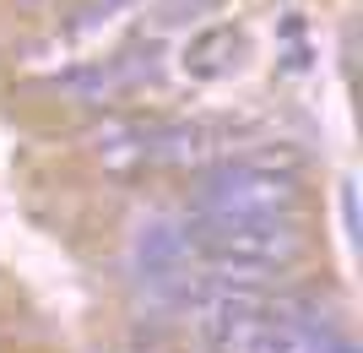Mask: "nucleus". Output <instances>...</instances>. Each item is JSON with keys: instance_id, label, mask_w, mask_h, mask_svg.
<instances>
[{"instance_id": "obj_1", "label": "nucleus", "mask_w": 363, "mask_h": 353, "mask_svg": "<svg viewBox=\"0 0 363 353\" xmlns=\"http://www.w3.org/2000/svg\"><path fill=\"white\" fill-rule=\"evenodd\" d=\"M196 266H244V272H282L303 256L298 217H196L184 223Z\"/></svg>"}, {"instance_id": "obj_2", "label": "nucleus", "mask_w": 363, "mask_h": 353, "mask_svg": "<svg viewBox=\"0 0 363 353\" xmlns=\"http://www.w3.org/2000/svg\"><path fill=\"white\" fill-rule=\"evenodd\" d=\"M303 185L288 174H260L244 163H217L196 190V217H298Z\"/></svg>"}, {"instance_id": "obj_3", "label": "nucleus", "mask_w": 363, "mask_h": 353, "mask_svg": "<svg viewBox=\"0 0 363 353\" xmlns=\"http://www.w3.org/2000/svg\"><path fill=\"white\" fill-rule=\"evenodd\" d=\"M152 44H157V38H141V44H130V49L104 55V60L76 65V71H65V77H55V92L82 98V104H114V98H125V92L152 71V55H147Z\"/></svg>"}, {"instance_id": "obj_4", "label": "nucleus", "mask_w": 363, "mask_h": 353, "mask_svg": "<svg viewBox=\"0 0 363 353\" xmlns=\"http://www.w3.org/2000/svg\"><path fill=\"white\" fill-rule=\"evenodd\" d=\"M228 163V131L212 120H168L147 131V169H212Z\"/></svg>"}, {"instance_id": "obj_5", "label": "nucleus", "mask_w": 363, "mask_h": 353, "mask_svg": "<svg viewBox=\"0 0 363 353\" xmlns=\"http://www.w3.org/2000/svg\"><path fill=\"white\" fill-rule=\"evenodd\" d=\"M147 131H152V120H141V114H104L98 125L82 131V141H87V153L98 158L104 174L130 180V174L147 169Z\"/></svg>"}, {"instance_id": "obj_6", "label": "nucleus", "mask_w": 363, "mask_h": 353, "mask_svg": "<svg viewBox=\"0 0 363 353\" xmlns=\"http://www.w3.org/2000/svg\"><path fill=\"white\" fill-rule=\"evenodd\" d=\"M244 60V33L233 22H206L179 44V71L190 82H223Z\"/></svg>"}, {"instance_id": "obj_7", "label": "nucleus", "mask_w": 363, "mask_h": 353, "mask_svg": "<svg viewBox=\"0 0 363 353\" xmlns=\"http://www.w3.org/2000/svg\"><path fill=\"white\" fill-rule=\"evenodd\" d=\"M228 163H244V169H260V174H288V180H303V169H309L303 147H293V141H260V147L228 153Z\"/></svg>"}, {"instance_id": "obj_8", "label": "nucleus", "mask_w": 363, "mask_h": 353, "mask_svg": "<svg viewBox=\"0 0 363 353\" xmlns=\"http://www.w3.org/2000/svg\"><path fill=\"white\" fill-rule=\"evenodd\" d=\"M217 6H223V0H157V6H152V33L147 38L179 33V28H190V22H206Z\"/></svg>"}, {"instance_id": "obj_9", "label": "nucleus", "mask_w": 363, "mask_h": 353, "mask_svg": "<svg viewBox=\"0 0 363 353\" xmlns=\"http://www.w3.org/2000/svg\"><path fill=\"white\" fill-rule=\"evenodd\" d=\"M136 6H141V0H76V6H71V11H76L71 28H82V33H87V28H104V22L136 11Z\"/></svg>"}]
</instances>
